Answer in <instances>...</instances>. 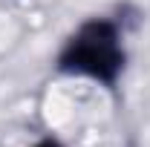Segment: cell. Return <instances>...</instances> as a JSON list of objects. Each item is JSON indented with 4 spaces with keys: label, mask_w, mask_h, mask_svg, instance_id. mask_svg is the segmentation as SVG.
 I'll list each match as a JSON object with an SVG mask.
<instances>
[{
    "label": "cell",
    "mask_w": 150,
    "mask_h": 147,
    "mask_svg": "<svg viewBox=\"0 0 150 147\" xmlns=\"http://www.w3.org/2000/svg\"><path fill=\"white\" fill-rule=\"evenodd\" d=\"M127 66L124 29L115 18L95 15L75 26L55 55V69L69 78L93 81L104 90H115Z\"/></svg>",
    "instance_id": "1"
},
{
    "label": "cell",
    "mask_w": 150,
    "mask_h": 147,
    "mask_svg": "<svg viewBox=\"0 0 150 147\" xmlns=\"http://www.w3.org/2000/svg\"><path fill=\"white\" fill-rule=\"evenodd\" d=\"M32 147H67L61 139H55V136H43V139H38Z\"/></svg>",
    "instance_id": "2"
}]
</instances>
